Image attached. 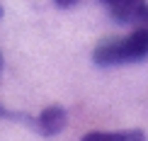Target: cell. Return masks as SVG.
<instances>
[{"instance_id":"cell-8","label":"cell","mask_w":148,"mask_h":141,"mask_svg":"<svg viewBox=\"0 0 148 141\" xmlns=\"http://www.w3.org/2000/svg\"><path fill=\"white\" fill-rule=\"evenodd\" d=\"M0 15H3V10H0Z\"/></svg>"},{"instance_id":"cell-5","label":"cell","mask_w":148,"mask_h":141,"mask_svg":"<svg viewBox=\"0 0 148 141\" xmlns=\"http://www.w3.org/2000/svg\"><path fill=\"white\" fill-rule=\"evenodd\" d=\"M124 136H126V141H146V134L141 129H129V131H124Z\"/></svg>"},{"instance_id":"cell-4","label":"cell","mask_w":148,"mask_h":141,"mask_svg":"<svg viewBox=\"0 0 148 141\" xmlns=\"http://www.w3.org/2000/svg\"><path fill=\"white\" fill-rule=\"evenodd\" d=\"M83 141H126L124 131H90L85 134Z\"/></svg>"},{"instance_id":"cell-6","label":"cell","mask_w":148,"mask_h":141,"mask_svg":"<svg viewBox=\"0 0 148 141\" xmlns=\"http://www.w3.org/2000/svg\"><path fill=\"white\" fill-rule=\"evenodd\" d=\"M53 3H56L58 8H71V5H75L78 0H53Z\"/></svg>"},{"instance_id":"cell-2","label":"cell","mask_w":148,"mask_h":141,"mask_svg":"<svg viewBox=\"0 0 148 141\" xmlns=\"http://www.w3.org/2000/svg\"><path fill=\"white\" fill-rule=\"evenodd\" d=\"M102 5L116 22L148 27V0H102Z\"/></svg>"},{"instance_id":"cell-1","label":"cell","mask_w":148,"mask_h":141,"mask_svg":"<svg viewBox=\"0 0 148 141\" xmlns=\"http://www.w3.org/2000/svg\"><path fill=\"white\" fill-rule=\"evenodd\" d=\"M148 56V27H136L126 36L104 39L95 46L92 61L97 66H121V63H136Z\"/></svg>"},{"instance_id":"cell-3","label":"cell","mask_w":148,"mask_h":141,"mask_svg":"<svg viewBox=\"0 0 148 141\" xmlns=\"http://www.w3.org/2000/svg\"><path fill=\"white\" fill-rule=\"evenodd\" d=\"M66 122H68L66 109L58 107V105H51L36 117V129L44 134V136H56V134H61L66 129Z\"/></svg>"},{"instance_id":"cell-7","label":"cell","mask_w":148,"mask_h":141,"mask_svg":"<svg viewBox=\"0 0 148 141\" xmlns=\"http://www.w3.org/2000/svg\"><path fill=\"white\" fill-rule=\"evenodd\" d=\"M0 71H3V54H0Z\"/></svg>"}]
</instances>
